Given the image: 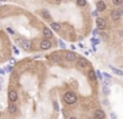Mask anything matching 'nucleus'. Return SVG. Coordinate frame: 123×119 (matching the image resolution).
Wrapping results in <instances>:
<instances>
[{"label": "nucleus", "instance_id": "2eb2a0df", "mask_svg": "<svg viewBox=\"0 0 123 119\" xmlns=\"http://www.w3.org/2000/svg\"><path fill=\"white\" fill-rule=\"evenodd\" d=\"M88 78H89V80L95 81V80L97 79V77H96V72H95L94 70H89L88 71Z\"/></svg>", "mask_w": 123, "mask_h": 119}, {"label": "nucleus", "instance_id": "412c9836", "mask_svg": "<svg viewBox=\"0 0 123 119\" xmlns=\"http://www.w3.org/2000/svg\"><path fill=\"white\" fill-rule=\"evenodd\" d=\"M92 43H93V45H98L100 43V40L99 38H92Z\"/></svg>", "mask_w": 123, "mask_h": 119}, {"label": "nucleus", "instance_id": "e433bc0d", "mask_svg": "<svg viewBox=\"0 0 123 119\" xmlns=\"http://www.w3.org/2000/svg\"><path fill=\"white\" fill-rule=\"evenodd\" d=\"M1 88H2V86H1V83H0V91H1Z\"/></svg>", "mask_w": 123, "mask_h": 119}, {"label": "nucleus", "instance_id": "4c0bfd02", "mask_svg": "<svg viewBox=\"0 0 123 119\" xmlns=\"http://www.w3.org/2000/svg\"><path fill=\"white\" fill-rule=\"evenodd\" d=\"M121 14H123V8H122V11H121Z\"/></svg>", "mask_w": 123, "mask_h": 119}, {"label": "nucleus", "instance_id": "ddd939ff", "mask_svg": "<svg viewBox=\"0 0 123 119\" xmlns=\"http://www.w3.org/2000/svg\"><path fill=\"white\" fill-rule=\"evenodd\" d=\"M50 25H51V28L53 30L54 32H59V31H60L61 25L59 24V23H57V22H52L51 24H50Z\"/></svg>", "mask_w": 123, "mask_h": 119}, {"label": "nucleus", "instance_id": "f3484780", "mask_svg": "<svg viewBox=\"0 0 123 119\" xmlns=\"http://www.w3.org/2000/svg\"><path fill=\"white\" fill-rule=\"evenodd\" d=\"M102 93H103V95H106V96L110 94V90H109L108 86H105V85H103V88H102Z\"/></svg>", "mask_w": 123, "mask_h": 119}, {"label": "nucleus", "instance_id": "5701e85b", "mask_svg": "<svg viewBox=\"0 0 123 119\" xmlns=\"http://www.w3.org/2000/svg\"><path fill=\"white\" fill-rule=\"evenodd\" d=\"M59 45H60V47H61L62 49H66V44L63 43V40H59Z\"/></svg>", "mask_w": 123, "mask_h": 119}, {"label": "nucleus", "instance_id": "a19ab883", "mask_svg": "<svg viewBox=\"0 0 123 119\" xmlns=\"http://www.w3.org/2000/svg\"><path fill=\"white\" fill-rule=\"evenodd\" d=\"M0 116H1V114H0Z\"/></svg>", "mask_w": 123, "mask_h": 119}, {"label": "nucleus", "instance_id": "a878e982", "mask_svg": "<svg viewBox=\"0 0 123 119\" xmlns=\"http://www.w3.org/2000/svg\"><path fill=\"white\" fill-rule=\"evenodd\" d=\"M53 108H54V110H56V111H59V106H58V103L57 102L53 103Z\"/></svg>", "mask_w": 123, "mask_h": 119}, {"label": "nucleus", "instance_id": "f8f14e48", "mask_svg": "<svg viewBox=\"0 0 123 119\" xmlns=\"http://www.w3.org/2000/svg\"><path fill=\"white\" fill-rule=\"evenodd\" d=\"M109 68L112 70V72H115L117 75H123V71L122 70H120V69H118V68H115V67H113V66H109Z\"/></svg>", "mask_w": 123, "mask_h": 119}, {"label": "nucleus", "instance_id": "423d86ee", "mask_svg": "<svg viewBox=\"0 0 123 119\" xmlns=\"http://www.w3.org/2000/svg\"><path fill=\"white\" fill-rule=\"evenodd\" d=\"M9 101H10V102H15V101H16L17 99V93H16V91H14V90H12V91H10L9 92Z\"/></svg>", "mask_w": 123, "mask_h": 119}, {"label": "nucleus", "instance_id": "9b49d317", "mask_svg": "<svg viewBox=\"0 0 123 119\" xmlns=\"http://www.w3.org/2000/svg\"><path fill=\"white\" fill-rule=\"evenodd\" d=\"M32 47V42L31 40H24L23 43H22V48L24 49V50H29Z\"/></svg>", "mask_w": 123, "mask_h": 119}, {"label": "nucleus", "instance_id": "2f4dec72", "mask_svg": "<svg viewBox=\"0 0 123 119\" xmlns=\"http://www.w3.org/2000/svg\"><path fill=\"white\" fill-rule=\"evenodd\" d=\"M4 73H6V71L3 70V69H0V74H2V75H3Z\"/></svg>", "mask_w": 123, "mask_h": 119}, {"label": "nucleus", "instance_id": "b1692460", "mask_svg": "<svg viewBox=\"0 0 123 119\" xmlns=\"http://www.w3.org/2000/svg\"><path fill=\"white\" fill-rule=\"evenodd\" d=\"M102 77L103 78H106V79H108V80H111V75H110V74L109 73H107V72H105V73H102Z\"/></svg>", "mask_w": 123, "mask_h": 119}, {"label": "nucleus", "instance_id": "cd10ccee", "mask_svg": "<svg viewBox=\"0 0 123 119\" xmlns=\"http://www.w3.org/2000/svg\"><path fill=\"white\" fill-rule=\"evenodd\" d=\"M97 34H99V31H98V28H95L94 31H93V35H94V36H96Z\"/></svg>", "mask_w": 123, "mask_h": 119}, {"label": "nucleus", "instance_id": "39448f33", "mask_svg": "<svg viewBox=\"0 0 123 119\" xmlns=\"http://www.w3.org/2000/svg\"><path fill=\"white\" fill-rule=\"evenodd\" d=\"M76 58H77V56L74 51H68L66 55V59L68 60V61H71V62L72 61H75Z\"/></svg>", "mask_w": 123, "mask_h": 119}, {"label": "nucleus", "instance_id": "f257e3e1", "mask_svg": "<svg viewBox=\"0 0 123 119\" xmlns=\"http://www.w3.org/2000/svg\"><path fill=\"white\" fill-rule=\"evenodd\" d=\"M63 101H64L66 104L71 105V104H74V103L76 102L77 97H76V95H75V93H73V92H66V93L63 95Z\"/></svg>", "mask_w": 123, "mask_h": 119}, {"label": "nucleus", "instance_id": "bb28decb", "mask_svg": "<svg viewBox=\"0 0 123 119\" xmlns=\"http://www.w3.org/2000/svg\"><path fill=\"white\" fill-rule=\"evenodd\" d=\"M4 71H6V72H11V71H12V66H7L6 70H4Z\"/></svg>", "mask_w": 123, "mask_h": 119}, {"label": "nucleus", "instance_id": "c85d7f7f", "mask_svg": "<svg viewBox=\"0 0 123 119\" xmlns=\"http://www.w3.org/2000/svg\"><path fill=\"white\" fill-rule=\"evenodd\" d=\"M7 31H8L9 33H10V34H12V35L14 34V31H13L12 28H10V27H8V28H7Z\"/></svg>", "mask_w": 123, "mask_h": 119}, {"label": "nucleus", "instance_id": "aec40b11", "mask_svg": "<svg viewBox=\"0 0 123 119\" xmlns=\"http://www.w3.org/2000/svg\"><path fill=\"white\" fill-rule=\"evenodd\" d=\"M96 77H97L98 79L100 80V81H102V80H103V77H102V73H101V72H100L99 70H97V72H96Z\"/></svg>", "mask_w": 123, "mask_h": 119}, {"label": "nucleus", "instance_id": "72a5a7b5", "mask_svg": "<svg viewBox=\"0 0 123 119\" xmlns=\"http://www.w3.org/2000/svg\"><path fill=\"white\" fill-rule=\"evenodd\" d=\"M103 105L108 106V105H109V104H108V101H103Z\"/></svg>", "mask_w": 123, "mask_h": 119}, {"label": "nucleus", "instance_id": "f03ea898", "mask_svg": "<svg viewBox=\"0 0 123 119\" xmlns=\"http://www.w3.org/2000/svg\"><path fill=\"white\" fill-rule=\"evenodd\" d=\"M88 66V60L83 58V57H80L78 60L76 61V67L77 68H85Z\"/></svg>", "mask_w": 123, "mask_h": 119}, {"label": "nucleus", "instance_id": "4be33fe9", "mask_svg": "<svg viewBox=\"0 0 123 119\" xmlns=\"http://www.w3.org/2000/svg\"><path fill=\"white\" fill-rule=\"evenodd\" d=\"M112 2L115 3V6H120V4L123 3V0H112Z\"/></svg>", "mask_w": 123, "mask_h": 119}, {"label": "nucleus", "instance_id": "7ed1b4c3", "mask_svg": "<svg viewBox=\"0 0 123 119\" xmlns=\"http://www.w3.org/2000/svg\"><path fill=\"white\" fill-rule=\"evenodd\" d=\"M96 24H97V28H98V30H105L106 26H107L106 21L103 20L102 18H97V20H96Z\"/></svg>", "mask_w": 123, "mask_h": 119}, {"label": "nucleus", "instance_id": "c9c22d12", "mask_svg": "<svg viewBox=\"0 0 123 119\" xmlns=\"http://www.w3.org/2000/svg\"><path fill=\"white\" fill-rule=\"evenodd\" d=\"M70 119H77V118H75V117H71Z\"/></svg>", "mask_w": 123, "mask_h": 119}, {"label": "nucleus", "instance_id": "c756f323", "mask_svg": "<svg viewBox=\"0 0 123 119\" xmlns=\"http://www.w3.org/2000/svg\"><path fill=\"white\" fill-rule=\"evenodd\" d=\"M13 50H14V53H15V54H16V55H19V54H20V51H19V49H17L16 47H15V46H13Z\"/></svg>", "mask_w": 123, "mask_h": 119}, {"label": "nucleus", "instance_id": "9d476101", "mask_svg": "<svg viewBox=\"0 0 123 119\" xmlns=\"http://www.w3.org/2000/svg\"><path fill=\"white\" fill-rule=\"evenodd\" d=\"M96 7H97L98 12H101V11H105V10H106V3L103 2V1H98Z\"/></svg>", "mask_w": 123, "mask_h": 119}, {"label": "nucleus", "instance_id": "6e6552de", "mask_svg": "<svg viewBox=\"0 0 123 119\" xmlns=\"http://www.w3.org/2000/svg\"><path fill=\"white\" fill-rule=\"evenodd\" d=\"M121 17V12L119 10H113L111 12V20L112 21H118Z\"/></svg>", "mask_w": 123, "mask_h": 119}, {"label": "nucleus", "instance_id": "4468645a", "mask_svg": "<svg viewBox=\"0 0 123 119\" xmlns=\"http://www.w3.org/2000/svg\"><path fill=\"white\" fill-rule=\"evenodd\" d=\"M16 110H17V108H16V106H15L14 104H10V105L8 106V111L10 114H15L16 113Z\"/></svg>", "mask_w": 123, "mask_h": 119}, {"label": "nucleus", "instance_id": "ea45409f", "mask_svg": "<svg viewBox=\"0 0 123 119\" xmlns=\"http://www.w3.org/2000/svg\"><path fill=\"white\" fill-rule=\"evenodd\" d=\"M58 1H60V0H58Z\"/></svg>", "mask_w": 123, "mask_h": 119}, {"label": "nucleus", "instance_id": "1a4fd4ad", "mask_svg": "<svg viewBox=\"0 0 123 119\" xmlns=\"http://www.w3.org/2000/svg\"><path fill=\"white\" fill-rule=\"evenodd\" d=\"M95 118L97 119H105V117H106V114L103 113V110H101V109H97V110L95 111Z\"/></svg>", "mask_w": 123, "mask_h": 119}, {"label": "nucleus", "instance_id": "393cba45", "mask_svg": "<svg viewBox=\"0 0 123 119\" xmlns=\"http://www.w3.org/2000/svg\"><path fill=\"white\" fill-rule=\"evenodd\" d=\"M110 83H111V80H108V79L103 80V85H105V86H108Z\"/></svg>", "mask_w": 123, "mask_h": 119}, {"label": "nucleus", "instance_id": "6ab92c4d", "mask_svg": "<svg viewBox=\"0 0 123 119\" xmlns=\"http://www.w3.org/2000/svg\"><path fill=\"white\" fill-rule=\"evenodd\" d=\"M76 2L80 7H85L86 6V0H76Z\"/></svg>", "mask_w": 123, "mask_h": 119}, {"label": "nucleus", "instance_id": "f704fd0d", "mask_svg": "<svg viewBox=\"0 0 123 119\" xmlns=\"http://www.w3.org/2000/svg\"><path fill=\"white\" fill-rule=\"evenodd\" d=\"M88 119H97V118H95V117H90V118H88Z\"/></svg>", "mask_w": 123, "mask_h": 119}, {"label": "nucleus", "instance_id": "a211bd4d", "mask_svg": "<svg viewBox=\"0 0 123 119\" xmlns=\"http://www.w3.org/2000/svg\"><path fill=\"white\" fill-rule=\"evenodd\" d=\"M41 13H43V15H44V18H46L47 20H49V19H50V13H49L48 11H47V10H43V11H41Z\"/></svg>", "mask_w": 123, "mask_h": 119}, {"label": "nucleus", "instance_id": "dca6fc26", "mask_svg": "<svg viewBox=\"0 0 123 119\" xmlns=\"http://www.w3.org/2000/svg\"><path fill=\"white\" fill-rule=\"evenodd\" d=\"M51 58H52V60H53L54 62H59V61L61 60V56L59 54H53Z\"/></svg>", "mask_w": 123, "mask_h": 119}, {"label": "nucleus", "instance_id": "473e14b6", "mask_svg": "<svg viewBox=\"0 0 123 119\" xmlns=\"http://www.w3.org/2000/svg\"><path fill=\"white\" fill-rule=\"evenodd\" d=\"M111 118L112 119H117V117H115V115L113 113H111Z\"/></svg>", "mask_w": 123, "mask_h": 119}, {"label": "nucleus", "instance_id": "58836bf2", "mask_svg": "<svg viewBox=\"0 0 123 119\" xmlns=\"http://www.w3.org/2000/svg\"><path fill=\"white\" fill-rule=\"evenodd\" d=\"M1 1H7V0H0V2H1Z\"/></svg>", "mask_w": 123, "mask_h": 119}, {"label": "nucleus", "instance_id": "0eeeda50", "mask_svg": "<svg viewBox=\"0 0 123 119\" xmlns=\"http://www.w3.org/2000/svg\"><path fill=\"white\" fill-rule=\"evenodd\" d=\"M43 35H44V37H45L46 40H50V38L52 37L51 30H49L48 27H45L44 28V31H43Z\"/></svg>", "mask_w": 123, "mask_h": 119}, {"label": "nucleus", "instance_id": "7c9ffc66", "mask_svg": "<svg viewBox=\"0 0 123 119\" xmlns=\"http://www.w3.org/2000/svg\"><path fill=\"white\" fill-rule=\"evenodd\" d=\"M93 15H94V17H98V11H97V10L93 12Z\"/></svg>", "mask_w": 123, "mask_h": 119}, {"label": "nucleus", "instance_id": "20e7f679", "mask_svg": "<svg viewBox=\"0 0 123 119\" xmlns=\"http://www.w3.org/2000/svg\"><path fill=\"white\" fill-rule=\"evenodd\" d=\"M51 47V42L49 40H41L40 42V49H43V50H47V49H49Z\"/></svg>", "mask_w": 123, "mask_h": 119}]
</instances>
